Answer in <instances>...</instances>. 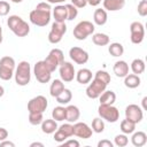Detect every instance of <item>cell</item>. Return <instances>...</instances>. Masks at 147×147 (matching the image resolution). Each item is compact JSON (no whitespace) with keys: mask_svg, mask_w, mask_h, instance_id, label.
<instances>
[{"mask_svg":"<svg viewBox=\"0 0 147 147\" xmlns=\"http://www.w3.org/2000/svg\"><path fill=\"white\" fill-rule=\"evenodd\" d=\"M130 68H131V70H132V72L134 75H141L145 71L146 64H145V61L144 60H141V59H134L131 62Z\"/></svg>","mask_w":147,"mask_h":147,"instance_id":"obj_30","label":"cell"},{"mask_svg":"<svg viewBox=\"0 0 147 147\" xmlns=\"http://www.w3.org/2000/svg\"><path fill=\"white\" fill-rule=\"evenodd\" d=\"M79 117H80V111L77 106L70 105L65 107V121H68V123H76L79 119Z\"/></svg>","mask_w":147,"mask_h":147,"instance_id":"obj_19","label":"cell"},{"mask_svg":"<svg viewBox=\"0 0 147 147\" xmlns=\"http://www.w3.org/2000/svg\"><path fill=\"white\" fill-rule=\"evenodd\" d=\"M71 3L76 8H84L87 5V1L86 0H71Z\"/></svg>","mask_w":147,"mask_h":147,"instance_id":"obj_41","label":"cell"},{"mask_svg":"<svg viewBox=\"0 0 147 147\" xmlns=\"http://www.w3.org/2000/svg\"><path fill=\"white\" fill-rule=\"evenodd\" d=\"M59 72H60V77L61 80L63 83H70L74 80L75 76H76V71L74 68V64L67 61H63L60 67H59Z\"/></svg>","mask_w":147,"mask_h":147,"instance_id":"obj_13","label":"cell"},{"mask_svg":"<svg viewBox=\"0 0 147 147\" xmlns=\"http://www.w3.org/2000/svg\"><path fill=\"white\" fill-rule=\"evenodd\" d=\"M94 24L90 21H82L74 28V37L77 40H85L88 36L94 33Z\"/></svg>","mask_w":147,"mask_h":147,"instance_id":"obj_6","label":"cell"},{"mask_svg":"<svg viewBox=\"0 0 147 147\" xmlns=\"http://www.w3.org/2000/svg\"><path fill=\"white\" fill-rule=\"evenodd\" d=\"M65 8H67V15H68V21H72L77 17L78 15V8H76L72 3H68L65 5Z\"/></svg>","mask_w":147,"mask_h":147,"instance_id":"obj_37","label":"cell"},{"mask_svg":"<svg viewBox=\"0 0 147 147\" xmlns=\"http://www.w3.org/2000/svg\"><path fill=\"white\" fill-rule=\"evenodd\" d=\"M137 11H138V14H139L141 17H145V16L147 15V0H141V1L138 3Z\"/></svg>","mask_w":147,"mask_h":147,"instance_id":"obj_39","label":"cell"},{"mask_svg":"<svg viewBox=\"0 0 147 147\" xmlns=\"http://www.w3.org/2000/svg\"><path fill=\"white\" fill-rule=\"evenodd\" d=\"M16 63L11 56H3L0 60V79L9 80L15 72Z\"/></svg>","mask_w":147,"mask_h":147,"instance_id":"obj_5","label":"cell"},{"mask_svg":"<svg viewBox=\"0 0 147 147\" xmlns=\"http://www.w3.org/2000/svg\"><path fill=\"white\" fill-rule=\"evenodd\" d=\"M141 80L139 75H134V74H127L124 77V85L127 88H137L140 85Z\"/></svg>","mask_w":147,"mask_h":147,"instance_id":"obj_26","label":"cell"},{"mask_svg":"<svg viewBox=\"0 0 147 147\" xmlns=\"http://www.w3.org/2000/svg\"><path fill=\"white\" fill-rule=\"evenodd\" d=\"M3 94H5V88H3V87L0 85V98H1Z\"/></svg>","mask_w":147,"mask_h":147,"instance_id":"obj_50","label":"cell"},{"mask_svg":"<svg viewBox=\"0 0 147 147\" xmlns=\"http://www.w3.org/2000/svg\"><path fill=\"white\" fill-rule=\"evenodd\" d=\"M113 70H114V74L119 77V78H124L127 74H129V64L123 61V60H119V61H116L114 67H113Z\"/></svg>","mask_w":147,"mask_h":147,"instance_id":"obj_20","label":"cell"},{"mask_svg":"<svg viewBox=\"0 0 147 147\" xmlns=\"http://www.w3.org/2000/svg\"><path fill=\"white\" fill-rule=\"evenodd\" d=\"M113 146H114V144L110 140H107V139L100 140L98 142V147H113Z\"/></svg>","mask_w":147,"mask_h":147,"instance_id":"obj_43","label":"cell"},{"mask_svg":"<svg viewBox=\"0 0 147 147\" xmlns=\"http://www.w3.org/2000/svg\"><path fill=\"white\" fill-rule=\"evenodd\" d=\"M100 105H114L116 101V94L111 90H105L99 96Z\"/></svg>","mask_w":147,"mask_h":147,"instance_id":"obj_25","label":"cell"},{"mask_svg":"<svg viewBox=\"0 0 147 147\" xmlns=\"http://www.w3.org/2000/svg\"><path fill=\"white\" fill-rule=\"evenodd\" d=\"M69 56L77 64H85L88 61V57H90L88 53L85 49H83L80 47H77V46H74L69 49Z\"/></svg>","mask_w":147,"mask_h":147,"instance_id":"obj_16","label":"cell"},{"mask_svg":"<svg viewBox=\"0 0 147 147\" xmlns=\"http://www.w3.org/2000/svg\"><path fill=\"white\" fill-rule=\"evenodd\" d=\"M0 146H1V147H5V146H9V147H14V146H15V144H14V142H11V141H7V140H2V141H0Z\"/></svg>","mask_w":147,"mask_h":147,"instance_id":"obj_46","label":"cell"},{"mask_svg":"<svg viewBox=\"0 0 147 147\" xmlns=\"http://www.w3.org/2000/svg\"><path fill=\"white\" fill-rule=\"evenodd\" d=\"M2 42V36H0V44Z\"/></svg>","mask_w":147,"mask_h":147,"instance_id":"obj_53","label":"cell"},{"mask_svg":"<svg viewBox=\"0 0 147 147\" xmlns=\"http://www.w3.org/2000/svg\"><path fill=\"white\" fill-rule=\"evenodd\" d=\"M52 117L56 122H61L65 119V107L63 106H57L53 109L52 111Z\"/></svg>","mask_w":147,"mask_h":147,"instance_id":"obj_34","label":"cell"},{"mask_svg":"<svg viewBox=\"0 0 147 147\" xmlns=\"http://www.w3.org/2000/svg\"><path fill=\"white\" fill-rule=\"evenodd\" d=\"M33 74H34V77L36 79L41 83V84H46L51 80V77H52V71L49 70V68L46 65L45 61H38L34 67H33Z\"/></svg>","mask_w":147,"mask_h":147,"instance_id":"obj_10","label":"cell"},{"mask_svg":"<svg viewBox=\"0 0 147 147\" xmlns=\"http://www.w3.org/2000/svg\"><path fill=\"white\" fill-rule=\"evenodd\" d=\"M11 2H14V3H21L23 0H10Z\"/></svg>","mask_w":147,"mask_h":147,"instance_id":"obj_51","label":"cell"},{"mask_svg":"<svg viewBox=\"0 0 147 147\" xmlns=\"http://www.w3.org/2000/svg\"><path fill=\"white\" fill-rule=\"evenodd\" d=\"M15 82L18 86H26L31 80V65L28 61H21L15 68Z\"/></svg>","mask_w":147,"mask_h":147,"instance_id":"obj_4","label":"cell"},{"mask_svg":"<svg viewBox=\"0 0 147 147\" xmlns=\"http://www.w3.org/2000/svg\"><path fill=\"white\" fill-rule=\"evenodd\" d=\"M114 144L118 147H124L129 144V138H127V134H117L115 138H114Z\"/></svg>","mask_w":147,"mask_h":147,"instance_id":"obj_38","label":"cell"},{"mask_svg":"<svg viewBox=\"0 0 147 147\" xmlns=\"http://www.w3.org/2000/svg\"><path fill=\"white\" fill-rule=\"evenodd\" d=\"M136 125H137L136 123H133V122H131L130 119L125 118V119H123V121L121 122L119 127H121V131H122L124 134H131V133L134 132Z\"/></svg>","mask_w":147,"mask_h":147,"instance_id":"obj_33","label":"cell"},{"mask_svg":"<svg viewBox=\"0 0 147 147\" xmlns=\"http://www.w3.org/2000/svg\"><path fill=\"white\" fill-rule=\"evenodd\" d=\"M67 32V25L64 22H53L51 31L48 32V41L51 44H59Z\"/></svg>","mask_w":147,"mask_h":147,"instance_id":"obj_8","label":"cell"},{"mask_svg":"<svg viewBox=\"0 0 147 147\" xmlns=\"http://www.w3.org/2000/svg\"><path fill=\"white\" fill-rule=\"evenodd\" d=\"M103 9L108 11H117L123 9L125 6V0H102Z\"/></svg>","mask_w":147,"mask_h":147,"instance_id":"obj_18","label":"cell"},{"mask_svg":"<svg viewBox=\"0 0 147 147\" xmlns=\"http://www.w3.org/2000/svg\"><path fill=\"white\" fill-rule=\"evenodd\" d=\"M98 114L102 119L109 123H116L119 119V110L113 105H100Z\"/></svg>","mask_w":147,"mask_h":147,"instance_id":"obj_7","label":"cell"},{"mask_svg":"<svg viewBox=\"0 0 147 147\" xmlns=\"http://www.w3.org/2000/svg\"><path fill=\"white\" fill-rule=\"evenodd\" d=\"M64 88V83L61 79H54L49 86V93L53 98H56Z\"/></svg>","mask_w":147,"mask_h":147,"instance_id":"obj_28","label":"cell"},{"mask_svg":"<svg viewBox=\"0 0 147 147\" xmlns=\"http://www.w3.org/2000/svg\"><path fill=\"white\" fill-rule=\"evenodd\" d=\"M74 136L78 137V138H82V139H88L92 137V129L86 124V123H83V122H76L74 125Z\"/></svg>","mask_w":147,"mask_h":147,"instance_id":"obj_17","label":"cell"},{"mask_svg":"<svg viewBox=\"0 0 147 147\" xmlns=\"http://www.w3.org/2000/svg\"><path fill=\"white\" fill-rule=\"evenodd\" d=\"M55 99H56V102L60 105H68L72 99V93L69 88H64Z\"/></svg>","mask_w":147,"mask_h":147,"instance_id":"obj_32","label":"cell"},{"mask_svg":"<svg viewBox=\"0 0 147 147\" xmlns=\"http://www.w3.org/2000/svg\"><path fill=\"white\" fill-rule=\"evenodd\" d=\"M48 106V101L44 95H37L28 102L29 113H44Z\"/></svg>","mask_w":147,"mask_h":147,"instance_id":"obj_12","label":"cell"},{"mask_svg":"<svg viewBox=\"0 0 147 147\" xmlns=\"http://www.w3.org/2000/svg\"><path fill=\"white\" fill-rule=\"evenodd\" d=\"M131 142L134 147H142L147 142V134L144 131H137L132 133Z\"/></svg>","mask_w":147,"mask_h":147,"instance_id":"obj_23","label":"cell"},{"mask_svg":"<svg viewBox=\"0 0 147 147\" xmlns=\"http://www.w3.org/2000/svg\"><path fill=\"white\" fill-rule=\"evenodd\" d=\"M0 36H2V28H1V25H0Z\"/></svg>","mask_w":147,"mask_h":147,"instance_id":"obj_52","label":"cell"},{"mask_svg":"<svg viewBox=\"0 0 147 147\" xmlns=\"http://www.w3.org/2000/svg\"><path fill=\"white\" fill-rule=\"evenodd\" d=\"M8 138V131L5 127H0V141L6 140Z\"/></svg>","mask_w":147,"mask_h":147,"instance_id":"obj_44","label":"cell"},{"mask_svg":"<svg viewBox=\"0 0 147 147\" xmlns=\"http://www.w3.org/2000/svg\"><path fill=\"white\" fill-rule=\"evenodd\" d=\"M7 25L16 37H25L30 32L29 24L18 15H10L7 20Z\"/></svg>","mask_w":147,"mask_h":147,"instance_id":"obj_3","label":"cell"},{"mask_svg":"<svg viewBox=\"0 0 147 147\" xmlns=\"http://www.w3.org/2000/svg\"><path fill=\"white\" fill-rule=\"evenodd\" d=\"M86 1H87V5H90L92 7H96V6H99L101 3L102 0H86Z\"/></svg>","mask_w":147,"mask_h":147,"instance_id":"obj_45","label":"cell"},{"mask_svg":"<svg viewBox=\"0 0 147 147\" xmlns=\"http://www.w3.org/2000/svg\"><path fill=\"white\" fill-rule=\"evenodd\" d=\"M10 10V5L7 1L0 0V16H6L9 14Z\"/></svg>","mask_w":147,"mask_h":147,"instance_id":"obj_40","label":"cell"},{"mask_svg":"<svg viewBox=\"0 0 147 147\" xmlns=\"http://www.w3.org/2000/svg\"><path fill=\"white\" fill-rule=\"evenodd\" d=\"M51 3L39 2L29 15L30 22L37 26H46L51 21Z\"/></svg>","mask_w":147,"mask_h":147,"instance_id":"obj_2","label":"cell"},{"mask_svg":"<svg viewBox=\"0 0 147 147\" xmlns=\"http://www.w3.org/2000/svg\"><path fill=\"white\" fill-rule=\"evenodd\" d=\"M146 101H147V96H144L142 98V101H141V103H142V110H147V106H146Z\"/></svg>","mask_w":147,"mask_h":147,"instance_id":"obj_47","label":"cell"},{"mask_svg":"<svg viewBox=\"0 0 147 147\" xmlns=\"http://www.w3.org/2000/svg\"><path fill=\"white\" fill-rule=\"evenodd\" d=\"M29 123L31 125H39L44 121L42 113H29Z\"/></svg>","mask_w":147,"mask_h":147,"instance_id":"obj_36","label":"cell"},{"mask_svg":"<svg viewBox=\"0 0 147 147\" xmlns=\"http://www.w3.org/2000/svg\"><path fill=\"white\" fill-rule=\"evenodd\" d=\"M142 117H144V110L138 105L132 103L125 108V118L130 119L131 122L138 124L142 121Z\"/></svg>","mask_w":147,"mask_h":147,"instance_id":"obj_15","label":"cell"},{"mask_svg":"<svg viewBox=\"0 0 147 147\" xmlns=\"http://www.w3.org/2000/svg\"><path fill=\"white\" fill-rule=\"evenodd\" d=\"M92 131L95 133H102L105 131V122L101 117H95L92 121Z\"/></svg>","mask_w":147,"mask_h":147,"instance_id":"obj_35","label":"cell"},{"mask_svg":"<svg viewBox=\"0 0 147 147\" xmlns=\"http://www.w3.org/2000/svg\"><path fill=\"white\" fill-rule=\"evenodd\" d=\"M57 129V123L55 119H44L41 122V131L46 134H52L56 131Z\"/></svg>","mask_w":147,"mask_h":147,"instance_id":"obj_27","label":"cell"},{"mask_svg":"<svg viewBox=\"0 0 147 147\" xmlns=\"http://www.w3.org/2000/svg\"><path fill=\"white\" fill-rule=\"evenodd\" d=\"M74 136V127L71 123H65L62 124L60 127L56 129V131L54 132V141L62 144L64 140H67L68 138Z\"/></svg>","mask_w":147,"mask_h":147,"instance_id":"obj_14","label":"cell"},{"mask_svg":"<svg viewBox=\"0 0 147 147\" xmlns=\"http://www.w3.org/2000/svg\"><path fill=\"white\" fill-rule=\"evenodd\" d=\"M44 61H45L46 65L49 68V70L53 72V71H55V70L60 67V64L64 61V54H63V52H62L61 49H59V48H53V49L48 53V55L46 56V59H45Z\"/></svg>","mask_w":147,"mask_h":147,"instance_id":"obj_9","label":"cell"},{"mask_svg":"<svg viewBox=\"0 0 147 147\" xmlns=\"http://www.w3.org/2000/svg\"><path fill=\"white\" fill-rule=\"evenodd\" d=\"M111 77L105 70H98L94 75L92 82H90L88 86L86 87V95L90 99H98L101 93L107 88V85L110 83Z\"/></svg>","mask_w":147,"mask_h":147,"instance_id":"obj_1","label":"cell"},{"mask_svg":"<svg viewBox=\"0 0 147 147\" xmlns=\"http://www.w3.org/2000/svg\"><path fill=\"white\" fill-rule=\"evenodd\" d=\"M92 41H93V44L96 45V46H106V45L109 44L110 39H109V36H108V34L98 32V33H93V36H92Z\"/></svg>","mask_w":147,"mask_h":147,"instance_id":"obj_29","label":"cell"},{"mask_svg":"<svg viewBox=\"0 0 147 147\" xmlns=\"http://www.w3.org/2000/svg\"><path fill=\"white\" fill-rule=\"evenodd\" d=\"M48 1V3H62V2H64L65 0H47Z\"/></svg>","mask_w":147,"mask_h":147,"instance_id":"obj_48","label":"cell"},{"mask_svg":"<svg viewBox=\"0 0 147 147\" xmlns=\"http://www.w3.org/2000/svg\"><path fill=\"white\" fill-rule=\"evenodd\" d=\"M108 52L111 56L114 57H118V56H122L123 53H124V47L121 42H111L109 46H108Z\"/></svg>","mask_w":147,"mask_h":147,"instance_id":"obj_31","label":"cell"},{"mask_svg":"<svg viewBox=\"0 0 147 147\" xmlns=\"http://www.w3.org/2000/svg\"><path fill=\"white\" fill-rule=\"evenodd\" d=\"M34 146H40V147H44V144H41V142H32V144L30 145V147H34Z\"/></svg>","mask_w":147,"mask_h":147,"instance_id":"obj_49","label":"cell"},{"mask_svg":"<svg viewBox=\"0 0 147 147\" xmlns=\"http://www.w3.org/2000/svg\"><path fill=\"white\" fill-rule=\"evenodd\" d=\"M53 17L55 22H65L68 18L65 5H57L53 9Z\"/></svg>","mask_w":147,"mask_h":147,"instance_id":"obj_22","label":"cell"},{"mask_svg":"<svg viewBox=\"0 0 147 147\" xmlns=\"http://www.w3.org/2000/svg\"><path fill=\"white\" fill-rule=\"evenodd\" d=\"M145 38V28L144 24L136 21L132 22L130 25V39L132 44H141Z\"/></svg>","mask_w":147,"mask_h":147,"instance_id":"obj_11","label":"cell"},{"mask_svg":"<svg viewBox=\"0 0 147 147\" xmlns=\"http://www.w3.org/2000/svg\"><path fill=\"white\" fill-rule=\"evenodd\" d=\"M63 146H72V147H79V141H77V140H75V139H67V140H64L63 142Z\"/></svg>","mask_w":147,"mask_h":147,"instance_id":"obj_42","label":"cell"},{"mask_svg":"<svg viewBox=\"0 0 147 147\" xmlns=\"http://www.w3.org/2000/svg\"><path fill=\"white\" fill-rule=\"evenodd\" d=\"M75 78L79 84H88L92 80V71L87 68H82L76 72Z\"/></svg>","mask_w":147,"mask_h":147,"instance_id":"obj_21","label":"cell"},{"mask_svg":"<svg viewBox=\"0 0 147 147\" xmlns=\"http://www.w3.org/2000/svg\"><path fill=\"white\" fill-rule=\"evenodd\" d=\"M93 21L96 25H105L108 21V14H107V10H105L103 8H98L94 10V14H93Z\"/></svg>","mask_w":147,"mask_h":147,"instance_id":"obj_24","label":"cell"}]
</instances>
